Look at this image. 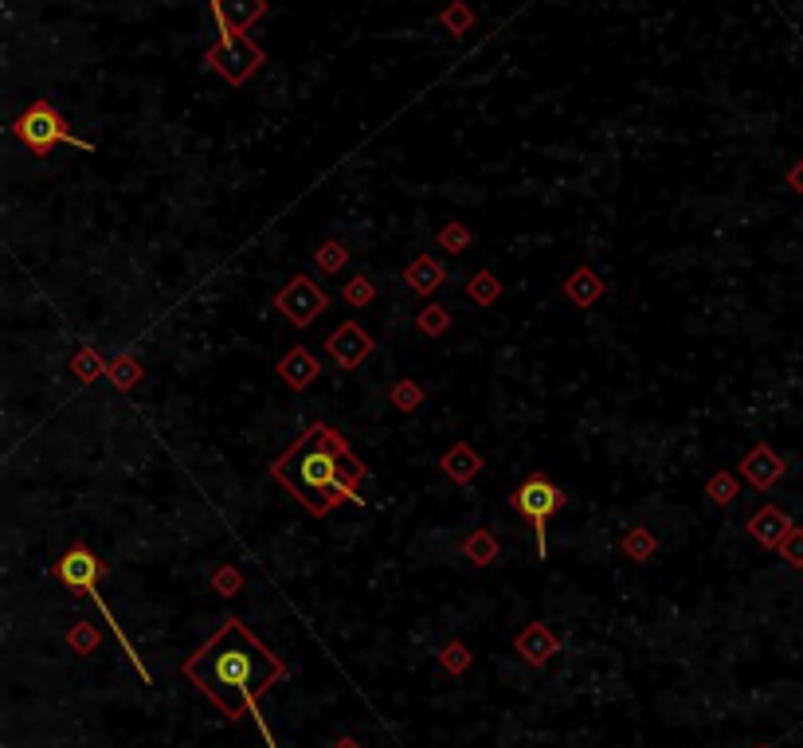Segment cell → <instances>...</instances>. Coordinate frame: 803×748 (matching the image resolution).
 I'll return each mask as SVG.
<instances>
[{"instance_id": "ac0fdd59", "label": "cell", "mask_w": 803, "mask_h": 748, "mask_svg": "<svg viewBox=\"0 0 803 748\" xmlns=\"http://www.w3.org/2000/svg\"><path fill=\"white\" fill-rule=\"evenodd\" d=\"M741 474H733V470H713L706 478V486H702V494H706L709 506H717V510H725V506H733L737 498H741Z\"/></svg>"}, {"instance_id": "5bb4252c", "label": "cell", "mask_w": 803, "mask_h": 748, "mask_svg": "<svg viewBox=\"0 0 803 748\" xmlns=\"http://www.w3.org/2000/svg\"><path fill=\"white\" fill-rule=\"evenodd\" d=\"M561 290H565V298L576 306V310H592V306L608 294V282H604V275H600L596 267H584V263H580V267L565 279Z\"/></svg>"}, {"instance_id": "44dd1931", "label": "cell", "mask_w": 803, "mask_h": 748, "mask_svg": "<svg viewBox=\"0 0 803 748\" xmlns=\"http://www.w3.org/2000/svg\"><path fill=\"white\" fill-rule=\"evenodd\" d=\"M106 369H110V361L98 353L95 345H79L71 353V361H67V373L75 376L79 384H95L98 376H106Z\"/></svg>"}, {"instance_id": "4dcf8cb0", "label": "cell", "mask_w": 803, "mask_h": 748, "mask_svg": "<svg viewBox=\"0 0 803 748\" xmlns=\"http://www.w3.org/2000/svg\"><path fill=\"white\" fill-rule=\"evenodd\" d=\"M71 647H75V651H91V647H98V631L91 627V623H75V631H71Z\"/></svg>"}, {"instance_id": "30bf717a", "label": "cell", "mask_w": 803, "mask_h": 748, "mask_svg": "<svg viewBox=\"0 0 803 748\" xmlns=\"http://www.w3.org/2000/svg\"><path fill=\"white\" fill-rule=\"evenodd\" d=\"M275 376L283 380V388H290V392H306V388H314V380L322 376V361H318L314 349L290 345L283 357H279V365H275Z\"/></svg>"}, {"instance_id": "484cf974", "label": "cell", "mask_w": 803, "mask_h": 748, "mask_svg": "<svg viewBox=\"0 0 803 748\" xmlns=\"http://www.w3.org/2000/svg\"><path fill=\"white\" fill-rule=\"evenodd\" d=\"M380 298V286L373 275H353V279L341 286V302L353 306V310H369Z\"/></svg>"}, {"instance_id": "e0dca14e", "label": "cell", "mask_w": 803, "mask_h": 748, "mask_svg": "<svg viewBox=\"0 0 803 748\" xmlns=\"http://www.w3.org/2000/svg\"><path fill=\"white\" fill-rule=\"evenodd\" d=\"M463 557L474 564V568H490V564L502 557V541L490 525H478L463 537Z\"/></svg>"}, {"instance_id": "ffe728a7", "label": "cell", "mask_w": 803, "mask_h": 748, "mask_svg": "<svg viewBox=\"0 0 803 748\" xmlns=\"http://www.w3.org/2000/svg\"><path fill=\"white\" fill-rule=\"evenodd\" d=\"M619 549H623V557L635 564H647L655 553H659V533L655 529H647V525H631L627 533H623V541H619Z\"/></svg>"}, {"instance_id": "d6986e66", "label": "cell", "mask_w": 803, "mask_h": 748, "mask_svg": "<svg viewBox=\"0 0 803 748\" xmlns=\"http://www.w3.org/2000/svg\"><path fill=\"white\" fill-rule=\"evenodd\" d=\"M106 380H110L118 392H134V388H138V384L145 380L142 357H138V353H118V357H110Z\"/></svg>"}, {"instance_id": "277c9868", "label": "cell", "mask_w": 803, "mask_h": 748, "mask_svg": "<svg viewBox=\"0 0 803 748\" xmlns=\"http://www.w3.org/2000/svg\"><path fill=\"white\" fill-rule=\"evenodd\" d=\"M8 134L20 141V145H28L36 157H48L55 145H75V149H83V153H95V141L79 138V134L67 126V118L55 110L51 98H36V102L8 126Z\"/></svg>"}, {"instance_id": "9a60e30c", "label": "cell", "mask_w": 803, "mask_h": 748, "mask_svg": "<svg viewBox=\"0 0 803 748\" xmlns=\"http://www.w3.org/2000/svg\"><path fill=\"white\" fill-rule=\"evenodd\" d=\"M267 12H271L267 0H220V12H216L220 36H224V32H247V28L259 24Z\"/></svg>"}, {"instance_id": "8992f818", "label": "cell", "mask_w": 803, "mask_h": 748, "mask_svg": "<svg viewBox=\"0 0 803 748\" xmlns=\"http://www.w3.org/2000/svg\"><path fill=\"white\" fill-rule=\"evenodd\" d=\"M271 306L283 314L286 326L294 329H310L326 310H330V294L318 286V282L310 279V275H290V279L275 290V298H271Z\"/></svg>"}, {"instance_id": "f546056e", "label": "cell", "mask_w": 803, "mask_h": 748, "mask_svg": "<svg viewBox=\"0 0 803 748\" xmlns=\"http://www.w3.org/2000/svg\"><path fill=\"white\" fill-rule=\"evenodd\" d=\"M239 584H243V576H239V568H232V564H224V568H216V572H212V588H216L220 596H232V592H239Z\"/></svg>"}, {"instance_id": "9c48e42d", "label": "cell", "mask_w": 803, "mask_h": 748, "mask_svg": "<svg viewBox=\"0 0 803 748\" xmlns=\"http://www.w3.org/2000/svg\"><path fill=\"white\" fill-rule=\"evenodd\" d=\"M792 517L784 514L776 502H764V506H756L753 514H749V521H745V533L753 537L760 549H768V553H776L780 545H784V537L792 533Z\"/></svg>"}, {"instance_id": "5b68a950", "label": "cell", "mask_w": 803, "mask_h": 748, "mask_svg": "<svg viewBox=\"0 0 803 748\" xmlns=\"http://www.w3.org/2000/svg\"><path fill=\"white\" fill-rule=\"evenodd\" d=\"M204 63H208V71H216L224 83L243 87V83L267 63V51L255 44L251 36H243V32H224L216 44L208 47Z\"/></svg>"}, {"instance_id": "4316f807", "label": "cell", "mask_w": 803, "mask_h": 748, "mask_svg": "<svg viewBox=\"0 0 803 748\" xmlns=\"http://www.w3.org/2000/svg\"><path fill=\"white\" fill-rule=\"evenodd\" d=\"M471 243H474V235H471V228H467L463 220H447V224L435 232V247H439V251H447V255H467V251H471Z\"/></svg>"}, {"instance_id": "3957f363", "label": "cell", "mask_w": 803, "mask_h": 748, "mask_svg": "<svg viewBox=\"0 0 803 748\" xmlns=\"http://www.w3.org/2000/svg\"><path fill=\"white\" fill-rule=\"evenodd\" d=\"M510 510L533 529V545H537V557L545 561L549 557V521L561 514V506H565V490L549 478V474H541V470H533V474H525L518 486L510 490Z\"/></svg>"}, {"instance_id": "8fae6325", "label": "cell", "mask_w": 803, "mask_h": 748, "mask_svg": "<svg viewBox=\"0 0 803 748\" xmlns=\"http://www.w3.org/2000/svg\"><path fill=\"white\" fill-rule=\"evenodd\" d=\"M737 474H741V478H745L753 490H772V486H776V482L788 474V463H784V459H780V455H776L768 443H756L753 451H749V455L737 463Z\"/></svg>"}, {"instance_id": "6da1fadb", "label": "cell", "mask_w": 803, "mask_h": 748, "mask_svg": "<svg viewBox=\"0 0 803 748\" xmlns=\"http://www.w3.org/2000/svg\"><path fill=\"white\" fill-rule=\"evenodd\" d=\"M286 674L283 658H275L236 615L224 619V627L185 662V678L208 698L220 705L228 721H239L247 709L259 721L255 702ZM263 725V721H259Z\"/></svg>"}, {"instance_id": "2e32d148", "label": "cell", "mask_w": 803, "mask_h": 748, "mask_svg": "<svg viewBox=\"0 0 803 748\" xmlns=\"http://www.w3.org/2000/svg\"><path fill=\"white\" fill-rule=\"evenodd\" d=\"M514 647L521 651V658H525V662L541 666L545 658H549L553 651H557V647H561V639H557V635H553V631H549L545 623H529V627L521 631L518 639H514Z\"/></svg>"}, {"instance_id": "83f0119b", "label": "cell", "mask_w": 803, "mask_h": 748, "mask_svg": "<svg viewBox=\"0 0 803 748\" xmlns=\"http://www.w3.org/2000/svg\"><path fill=\"white\" fill-rule=\"evenodd\" d=\"M776 553H780V561L788 564V568L803 572V525H792V533L784 537V545Z\"/></svg>"}, {"instance_id": "ba28073f", "label": "cell", "mask_w": 803, "mask_h": 748, "mask_svg": "<svg viewBox=\"0 0 803 748\" xmlns=\"http://www.w3.org/2000/svg\"><path fill=\"white\" fill-rule=\"evenodd\" d=\"M51 572H55V580H63L67 588L87 592V588H95L98 580L106 576V564H102V557H98L95 549H87L83 541H75V545L59 557V564H55Z\"/></svg>"}, {"instance_id": "cb8c5ba5", "label": "cell", "mask_w": 803, "mask_h": 748, "mask_svg": "<svg viewBox=\"0 0 803 748\" xmlns=\"http://www.w3.org/2000/svg\"><path fill=\"white\" fill-rule=\"evenodd\" d=\"M427 400L424 384L420 380H412V376H400L396 384H388V404L396 408V412H404V416H412V412H420Z\"/></svg>"}, {"instance_id": "d4e9b609", "label": "cell", "mask_w": 803, "mask_h": 748, "mask_svg": "<svg viewBox=\"0 0 803 748\" xmlns=\"http://www.w3.org/2000/svg\"><path fill=\"white\" fill-rule=\"evenodd\" d=\"M451 326H455V310L443 306V302H427L416 314V329L424 337H443V333H451Z\"/></svg>"}, {"instance_id": "e575fe53", "label": "cell", "mask_w": 803, "mask_h": 748, "mask_svg": "<svg viewBox=\"0 0 803 748\" xmlns=\"http://www.w3.org/2000/svg\"><path fill=\"white\" fill-rule=\"evenodd\" d=\"M337 748H357V745H353V741H341V745H337Z\"/></svg>"}, {"instance_id": "1f68e13d", "label": "cell", "mask_w": 803, "mask_h": 748, "mask_svg": "<svg viewBox=\"0 0 803 748\" xmlns=\"http://www.w3.org/2000/svg\"><path fill=\"white\" fill-rule=\"evenodd\" d=\"M467 662H471V655L459 647V643H451L447 651H443V666L451 670V674H459V670H467Z\"/></svg>"}, {"instance_id": "f1b7e54d", "label": "cell", "mask_w": 803, "mask_h": 748, "mask_svg": "<svg viewBox=\"0 0 803 748\" xmlns=\"http://www.w3.org/2000/svg\"><path fill=\"white\" fill-rule=\"evenodd\" d=\"M471 24H474V12L467 8V4H451V8L443 12V28H447L451 36H463Z\"/></svg>"}, {"instance_id": "7c38bea8", "label": "cell", "mask_w": 803, "mask_h": 748, "mask_svg": "<svg viewBox=\"0 0 803 748\" xmlns=\"http://www.w3.org/2000/svg\"><path fill=\"white\" fill-rule=\"evenodd\" d=\"M400 279H404V286H408L416 298H431V294H439V290L447 286V279H451V275H447V267H443V263H439L431 251H420V255H416V259L404 267V275H400Z\"/></svg>"}, {"instance_id": "d6a6232c", "label": "cell", "mask_w": 803, "mask_h": 748, "mask_svg": "<svg viewBox=\"0 0 803 748\" xmlns=\"http://www.w3.org/2000/svg\"><path fill=\"white\" fill-rule=\"evenodd\" d=\"M784 181H788V188H792V192H796V196L803 200V157L796 161V165H792V169H788V177H784Z\"/></svg>"}, {"instance_id": "4fadbf2b", "label": "cell", "mask_w": 803, "mask_h": 748, "mask_svg": "<svg viewBox=\"0 0 803 748\" xmlns=\"http://www.w3.org/2000/svg\"><path fill=\"white\" fill-rule=\"evenodd\" d=\"M439 470H443V474H447L455 486H471L474 478L486 470V459L474 451L471 443H463V439H459V443H451V447L439 455Z\"/></svg>"}, {"instance_id": "603a6c76", "label": "cell", "mask_w": 803, "mask_h": 748, "mask_svg": "<svg viewBox=\"0 0 803 748\" xmlns=\"http://www.w3.org/2000/svg\"><path fill=\"white\" fill-rule=\"evenodd\" d=\"M349 259H353V251H349V243L345 239H322L318 247H314V267L322 271V275H341L345 267H349Z\"/></svg>"}, {"instance_id": "836d02e7", "label": "cell", "mask_w": 803, "mask_h": 748, "mask_svg": "<svg viewBox=\"0 0 803 748\" xmlns=\"http://www.w3.org/2000/svg\"><path fill=\"white\" fill-rule=\"evenodd\" d=\"M216 12H220V0H212V16H216Z\"/></svg>"}, {"instance_id": "52a82bcc", "label": "cell", "mask_w": 803, "mask_h": 748, "mask_svg": "<svg viewBox=\"0 0 803 748\" xmlns=\"http://www.w3.org/2000/svg\"><path fill=\"white\" fill-rule=\"evenodd\" d=\"M322 349H326V357H330L337 369H345V373H353V369H361L369 357H373V349H377V341H373V333L361 326V322H341V326L333 329L330 337L322 341Z\"/></svg>"}, {"instance_id": "7a4b0ae2", "label": "cell", "mask_w": 803, "mask_h": 748, "mask_svg": "<svg viewBox=\"0 0 803 748\" xmlns=\"http://www.w3.org/2000/svg\"><path fill=\"white\" fill-rule=\"evenodd\" d=\"M353 455L349 439L330 427V423H310L294 447L279 455L271 463V478L294 494V502H302V510L314 517H330V510H337L333 502V486H337V474L341 463Z\"/></svg>"}, {"instance_id": "7402d4cb", "label": "cell", "mask_w": 803, "mask_h": 748, "mask_svg": "<svg viewBox=\"0 0 803 748\" xmlns=\"http://www.w3.org/2000/svg\"><path fill=\"white\" fill-rule=\"evenodd\" d=\"M463 298L471 302V306H478V310H486V306H494L498 298H502V279L494 275V271H474L471 279H467V286H463Z\"/></svg>"}]
</instances>
